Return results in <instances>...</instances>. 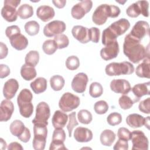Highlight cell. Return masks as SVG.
<instances>
[{
    "mask_svg": "<svg viewBox=\"0 0 150 150\" xmlns=\"http://www.w3.org/2000/svg\"><path fill=\"white\" fill-rule=\"evenodd\" d=\"M123 52L129 61L135 64L149 56V52L141 43V41L135 39L129 33L124 38Z\"/></svg>",
    "mask_w": 150,
    "mask_h": 150,
    "instance_id": "6da1fadb",
    "label": "cell"
},
{
    "mask_svg": "<svg viewBox=\"0 0 150 150\" xmlns=\"http://www.w3.org/2000/svg\"><path fill=\"white\" fill-rule=\"evenodd\" d=\"M121 11L118 6L114 5L101 4L97 6L92 15V21L97 25L104 24L108 18H117Z\"/></svg>",
    "mask_w": 150,
    "mask_h": 150,
    "instance_id": "7a4b0ae2",
    "label": "cell"
},
{
    "mask_svg": "<svg viewBox=\"0 0 150 150\" xmlns=\"http://www.w3.org/2000/svg\"><path fill=\"white\" fill-rule=\"evenodd\" d=\"M33 95L27 88L22 89L17 97V103L20 114L25 118H29L33 111V105L32 103Z\"/></svg>",
    "mask_w": 150,
    "mask_h": 150,
    "instance_id": "3957f363",
    "label": "cell"
},
{
    "mask_svg": "<svg viewBox=\"0 0 150 150\" xmlns=\"http://www.w3.org/2000/svg\"><path fill=\"white\" fill-rule=\"evenodd\" d=\"M134 65L129 62L120 63L112 62L107 64L105 68V71L108 76H116L132 74L134 71Z\"/></svg>",
    "mask_w": 150,
    "mask_h": 150,
    "instance_id": "277c9868",
    "label": "cell"
},
{
    "mask_svg": "<svg viewBox=\"0 0 150 150\" xmlns=\"http://www.w3.org/2000/svg\"><path fill=\"white\" fill-rule=\"evenodd\" d=\"M33 139L32 146L35 150H43L46 143L47 135V125L35 124L33 126Z\"/></svg>",
    "mask_w": 150,
    "mask_h": 150,
    "instance_id": "5b68a950",
    "label": "cell"
},
{
    "mask_svg": "<svg viewBox=\"0 0 150 150\" xmlns=\"http://www.w3.org/2000/svg\"><path fill=\"white\" fill-rule=\"evenodd\" d=\"M80 104V98L71 93H64L59 101V107L64 112H69L77 108Z\"/></svg>",
    "mask_w": 150,
    "mask_h": 150,
    "instance_id": "8992f818",
    "label": "cell"
},
{
    "mask_svg": "<svg viewBox=\"0 0 150 150\" xmlns=\"http://www.w3.org/2000/svg\"><path fill=\"white\" fill-rule=\"evenodd\" d=\"M21 3L20 0H5L4 6L1 9V16L9 22L15 21L18 18V12L16 8Z\"/></svg>",
    "mask_w": 150,
    "mask_h": 150,
    "instance_id": "52a82bcc",
    "label": "cell"
},
{
    "mask_svg": "<svg viewBox=\"0 0 150 150\" xmlns=\"http://www.w3.org/2000/svg\"><path fill=\"white\" fill-rule=\"evenodd\" d=\"M149 2L147 1H138L131 4L126 9L127 15L131 18H137L140 14L145 17L149 16Z\"/></svg>",
    "mask_w": 150,
    "mask_h": 150,
    "instance_id": "ba28073f",
    "label": "cell"
},
{
    "mask_svg": "<svg viewBox=\"0 0 150 150\" xmlns=\"http://www.w3.org/2000/svg\"><path fill=\"white\" fill-rule=\"evenodd\" d=\"M50 116V110L49 105L44 101L40 102L36 108V115L32 120V123L48 125L47 120Z\"/></svg>",
    "mask_w": 150,
    "mask_h": 150,
    "instance_id": "9c48e42d",
    "label": "cell"
},
{
    "mask_svg": "<svg viewBox=\"0 0 150 150\" xmlns=\"http://www.w3.org/2000/svg\"><path fill=\"white\" fill-rule=\"evenodd\" d=\"M132 150H148L149 141L144 132L134 130L131 132Z\"/></svg>",
    "mask_w": 150,
    "mask_h": 150,
    "instance_id": "30bf717a",
    "label": "cell"
},
{
    "mask_svg": "<svg viewBox=\"0 0 150 150\" xmlns=\"http://www.w3.org/2000/svg\"><path fill=\"white\" fill-rule=\"evenodd\" d=\"M93 7L91 0H83L75 4L71 9V15L76 19H82L86 13L89 12Z\"/></svg>",
    "mask_w": 150,
    "mask_h": 150,
    "instance_id": "8fae6325",
    "label": "cell"
},
{
    "mask_svg": "<svg viewBox=\"0 0 150 150\" xmlns=\"http://www.w3.org/2000/svg\"><path fill=\"white\" fill-rule=\"evenodd\" d=\"M66 29V23L62 21L54 20L47 23L43 28V34L45 36L50 38L62 34Z\"/></svg>",
    "mask_w": 150,
    "mask_h": 150,
    "instance_id": "7c38bea8",
    "label": "cell"
},
{
    "mask_svg": "<svg viewBox=\"0 0 150 150\" xmlns=\"http://www.w3.org/2000/svg\"><path fill=\"white\" fill-rule=\"evenodd\" d=\"M149 23L144 21H139L133 26L129 34L135 39L141 41L145 36L149 35Z\"/></svg>",
    "mask_w": 150,
    "mask_h": 150,
    "instance_id": "4fadbf2b",
    "label": "cell"
},
{
    "mask_svg": "<svg viewBox=\"0 0 150 150\" xmlns=\"http://www.w3.org/2000/svg\"><path fill=\"white\" fill-rule=\"evenodd\" d=\"M88 81L87 75L84 73H79L72 80L71 86L73 90L77 93H83L86 89Z\"/></svg>",
    "mask_w": 150,
    "mask_h": 150,
    "instance_id": "5bb4252c",
    "label": "cell"
},
{
    "mask_svg": "<svg viewBox=\"0 0 150 150\" xmlns=\"http://www.w3.org/2000/svg\"><path fill=\"white\" fill-rule=\"evenodd\" d=\"M111 90L115 93L127 94L131 90V87L129 82L125 79H113L110 83Z\"/></svg>",
    "mask_w": 150,
    "mask_h": 150,
    "instance_id": "9a60e30c",
    "label": "cell"
},
{
    "mask_svg": "<svg viewBox=\"0 0 150 150\" xmlns=\"http://www.w3.org/2000/svg\"><path fill=\"white\" fill-rule=\"evenodd\" d=\"M119 52V45L116 40L112 44L102 48L100 50V56L104 60H110L117 57Z\"/></svg>",
    "mask_w": 150,
    "mask_h": 150,
    "instance_id": "2e32d148",
    "label": "cell"
},
{
    "mask_svg": "<svg viewBox=\"0 0 150 150\" xmlns=\"http://www.w3.org/2000/svg\"><path fill=\"white\" fill-rule=\"evenodd\" d=\"M14 111V105L10 100H4L0 106V121H7L11 119Z\"/></svg>",
    "mask_w": 150,
    "mask_h": 150,
    "instance_id": "e0dca14e",
    "label": "cell"
},
{
    "mask_svg": "<svg viewBox=\"0 0 150 150\" xmlns=\"http://www.w3.org/2000/svg\"><path fill=\"white\" fill-rule=\"evenodd\" d=\"M19 83L15 79L8 80L4 84L3 87V95L8 100H11L15 96L19 89Z\"/></svg>",
    "mask_w": 150,
    "mask_h": 150,
    "instance_id": "ac0fdd59",
    "label": "cell"
},
{
    "mask_svg": "<svg viewBox=\"0 0 150 150\" xmlns=\"http://www.w3.org/2000/svg\"><path fill=\"white\" fill-rule=\"evenodd\" d=\"M130 27V23L125 18H121L111 23L108 28L117 36L123 35L128 30Z\"/></svg>",
    "mask_w": 150,
    "mask_h": 150,
    "instance_id": "d6986e66",
    "label": "cell"
},
{
    "mask_svg": "<svg viewBox=\"0 0 150 150\" xmlns=\"http://www.w3.org/2000/svg\"><path fill=\"white\" fill-rule=\"evenodd\" d=\"M73 37L81 43H87L90 40L88 38V29L81 25L74 26L71 29Z\"/></svg>",
    "mask_w": 150,
    "mask_h": 150,
    "instance_id": "ffe728a7",
    "label": "cell"
},
{
    "mask_svg": "<svg viewBox=\"0 0 150 150\" xmlns=\"http://www.w3.org/2000/svg\"><path fill=\"white\" fill-rule=\"evenodd\" d=\"M93 137L92 131L87 128L79 127L75 129L74 138L77 142H87L90 141Z\"/></svg>",
    "mask_w": 150,
    "mask_h": 150,
    "instance_id": "44dd1931",
    "label": "cell"
},
{
    "mask_svg": "<svg viewBox=\"0 0 150 150\" xmlns=\"http://www.w3.org/2000/svg\"><path fill=\"white\" fill-rule=\"evenodd\" d=\"M37 16L43 22L51 20L55 15L54 9L49 5H40L36 9Z\"/></svg>",
    "mask_w": 150,
    "mask_h": 150,
    "instance_id": "7402d4cb",
    "label": "cell"
},
{
    "mask_svg": "<svg viewBox=\"0 0 150 150\" xmlns=\"http://www.w3.org/2000/svg\"><path fill=\"white\" fill-rule=\"evenodd\" d=\"M11 46L17 50L26 49L28 45V40L22 34H16L9 38Z\"/></svg>",
    "mask_w": 150,
    "mask_h": 150,
    "instance_id": "603a6c76",
    "label": "cell"
},
{
    "mask_svg": "<svg viewBox=\"0 0 150 150\" xmlns=\"http://www.w3.org/2000/svg\"><path fill=\"white\" fill-rule=\"evenodd\" d=\"M68 115L60 110H56L53 115L52 122L54 128H63L65 127L67 120Z\"/></svg>",
    "mask_w": 150,
    "mask_h": 150,
    "instance_id": "cb8c5ba5",
    "label": "cell"
},
{
    "mask_svg": "<svg viewBox=\"0 0 150 150\" xmlns=\"http://www.w3.org/2000/svg\"><path fill=\"white\" fill-rule=\"evenodd\" d=\"M149 86L150 83L149 81L144 83L137 84L134 86V87L131 88V91L133 93L134 97L139 100L140 98L144 96L149 95Z\"/></svg>",
    "mask_w": 150,
    "mask_h": 150,
    "instance_id": "d4e9b609",
    "label": "cell"
},
{
    "mask_svg": "<svg viewBox=\"0 0 150 150\" xmlns=\"http://www.w3.org/2000/svg\"><path fill=\"white\" fill-rule=\"evenodd\" d=\"M149 57L148 56L143 59L142 62L137 67L135 70L136 75L141 78L149 79Z\"/></svg>",
    "mask_w": 150,
    "mask_h": 150,
    "instance_id": "484cf974",
    "label": "cell"
},
{
    "mask_svg": "<svg viewBox=\"0 0 150 150\" xmlns=\"http://www.w3.org/2000/svg\"><path fill=\"white\" fill-rule=\"evenodd\" d=\"M145 118L140 114L134 113L129 114L126 118V122L128 126L132 128L142 127L144 125Z\"/></svg>",
    "mask_w": 150,
    "mask_h": 150,
    "instance_id": "4316f807",
    "label": "cell"
},
{
    "mask_svg": "<svg viewBox=\"0 0 150 150\" xmlns=\"http://www.w3.org/2000/svg\"><path fill=\"white\" fill-rule=\"evenodd\" d=\"M47 80L42 77L36 78L30 83V86L33 91L37 94L43 93L47 89Z\"/></svg>",
    "mask_w": 150,
    "mask_h": 150,
    "instance_id": "83f0119b",
    "label": "cell"
},
{
    "mask_svg": "<svg viewBox=\"0 0 150 150\" xmlns=\"http://www.w3.org/2000/svg\"><path fill=\"white\" fill-rule=\"evenodd\" d=\"M116 138L115 134L111 129H104L100 134V140L102 145L110 146L114 142Z\"/></svg>",
    "mask_w": 150,
    "mask_h": 150,
    "instance_id": "f1b7e54d",
    "label": "cell"
},
{
    "mask_svg": "<svg viewBox=\"0 0 150 150\" xmlns=\"http://www.w3.org/2000/svg\"><path fill=\"white\" fill-rule=\"evenodd\" d=\"M21 75L22 77L26 81H30L33 79L37 74L36 70L34 67L23 64L21 68Z\"/></svg>",
    "mask_w": 150,
    "mask_h": 150,
    "instance_id": "f546056e",
    "label": "cell"
},
{
    "mask_svg": "<svg viewBox=\"0 0 150 150\" xmlns=\"http://www.w3.org/2000/svg\"><path fill=\"white\" fill-rule=\"evenodd\" d=\"M25 128L26 127L23 122L19 120H15L12 121L9 126L11 133L16 137L21 135L25 130Z\"/></svg>",
    "mask_w": 150,
    "mask_h": 150,
    "instance_id": "4dcf8cb0",
    "label": "cell"
},
{
    "mask_svg": "<svg viewBox=\"0 0 150 150\" xmlns=\"http://www.w3.org/2000/svg\"><path fill=\"white\" fill-rule=\"evenodd\" d=\"M18 16L22 19H26L33 15V7L27 4L21 5L17 11Z\"/></svg>",
    "mask_w": 150,
    "mask_h": 150,
    "instance_id": "1f68e13d",
    "label": "cell"
},
{
    "mask_svg": "<svg viewBox=\"0 0 150 150\" xmlns=\"http://www.w3.org/2000/svg\"><path fill=\"white\" fill-rule=\"evenodd\" d=\"M118 37L108 27L102 33V43L105 46L110 45L117 40Z\"/></svg>",
    "mask_w": 150,
    "mask_h": 150,
    "instance_id": "d6a6232c",
    "label": "cell"
},
{
    "mask_svg": "<svg viewBox=\"0 0 150 150\" xmlns=\"http://www.w3.org/2000/svg\"><path fill=\"white\" fill-rule=\"evenodd\" d=\"M65 84L64 78L60 75H54L50 79V87L54 91L61 90Z\"/></svg>",
    "mask_w": 150,
    "mask_h": 150,
    "instance_id": "836d02e7",
    "label": "cell"
},
{
    "mask_svg": "<svg viewBox=\"0 0 150 150\" xmlns=\"http://www.w3.org/2000/svg\"><path fill=\"white\" fill-rule=\"evenodd\" d=\"M139 100L137 99V98H131V97H129L128 96L125 95V94H123L122 96H121L119 100H118V103L119 105L120 106V107L123 109V110H128L131 108L133 104L136 103L138 102Z\"/></svg>",
    "mask_w": 150,
    "mask_h": 150,
    "instance_id": "e575fe53",
    "label": "cell"
},
{
    "mask_svg": "<svg viewBox=\"0 0 150 150\" xmlns=\"http://www.w3.org/2000/svg\"><path fill=\"white\" fill-rule=\"evenodd\" d=\"M39 61V53L36 50H30L26 55L25 58V64L30 66L35 67Z\"/></svg>",
    "mask_w": 150,
    "mask_h": 150,
    "instance_id": "d590c367",
    "label": "cell"
},
{
    "mask_svg": "<svg viewBox=\"0 0 150 150\" xmlns=\"http://www.w3.org/2000/svg\"><path fill=\"white\" fill-rule=\"evenodd\" d=\"M24 28L25 32L29 35L35 36L39 33L40 25L36 21H30L25 24Z\"/></svg>",
    "mask_w": 150,
    "mask_h": 150,
    "instance_id": "8d00e7d4",
    "label": "cell"
},
{
    "mask_svg": "<svg viewBox=\"0 0 150 150\" xmlns=\"http://www.w3.org/2000/svg\"><path fill=\"white\" fill-rule=\"evenodd\" d=\"M57 49V45L54 40H46L42 45V49L44 53L48 55L54 54Z\"/></svg>",
    "mask_w": 150,
    "mask_h": 150,
    "instance_id": "74e56055",
    "label": "cell"
},
{
    "mask_svg": "<svg viewBox=\"0 0 150 150\" xmlns=\"http://www.w3.org/2000/svg\"><path fill=\"white\" fill-rule=\"evenodd\" d=\"M77 118L79 122L83 124H90L93 120L91 113L87 110H80L77 113Z\"/></svg>",
    "mask_w": 150,
    "mask_h": 150,
    "instance_id": "f35d334b",
    "label": "cell"
},
{
    "mask_svg": "<svg viewBox=\"0 0 150 150\" xmlns=\"http://www.w3.org/2000/svg\"><path fill=\"white\" fill-rule=\"evenodd\" d=\"M103 93V88L101 84L98 82H93L89 87V94L93 98L100 97Z\"/></svg>",
    "mask_w": 150,
    "mask_h": 150,
    "instance_id": "ab89813d",
    "label": "cell"
},
{
    "mask_svg": "<svg viewBox=\"0 0 150 150\" xmlns=\"http://www.w3.org/2000/svg\"><path fill=\"white\" fill-rule=\"evenodd\" d=\"M66 140V133L63 128H55L52 135V142L54 143H64Z\"/></svg>",
    "mask_w": 150,
    "mask_h": 150,
    "instance_id": "60d3db41",
    "label": "cell"
},
{
    "mask_svg": "<svg viewBox=\"0 0 150 150\" xmlns=\"http://www.w3.org/2000/svg\"><path fill=\"white\" fill-rule=\"evenodd\" d=\"M54 40L56 43L58 49H62L67 47L69 45L68 37L64 34H59L54 36Z\"/></svg>",
    "mask_w": 150,
    "mask_h": 150,
    "instance_id": "b9f144b4",
    "label": "cell"
},
{
    "mask_svg": "<svg viewBox=\"0 0 150 150\" xmlns=\"http://www.w3.org/2000/svg\"><path fill=\"white\" fill-rule=\"evenodd\" d=\"M66 67L70 70H74L79 68L80 66L79 59L76 56H69L65 62Z\"/></svg>",
    "mask_w": 150,
    "mask_h": 150,
    "instance_id": "7bdbcfd3",
    "label": "cell"
},
{
    "mask_svg": "<svg viewBox=\"0 0 150 150\" xmlns=\"http://www.w3.org/2000/svg\"><path fill=\"white\" fill-rule=\"evenodd\" d=\"M108 103L104 100H100L97 101L94 105V111L97 114H104L107 112L108 110Z\"/></svg>",
    "mask_w": 150,
    "mask_h": 150,
    "instance_id": "ee69618b",
    "label": "cell"
},
{
    "mask_svg": "<svg viewBox=\"0 0 150 150\" xmlns=\"http://www.w3.org/2000/svg\"><path fill=\"white\" fill-rule=\"evenodd\" d=\"M107 121L110 125H117L122 122V116L118 112H112L107 117Z\"/></svg>",
    "mask_w": 150,
    "mask_h": 150,
    "instance_id": "f6af8a7d",
    "label": "cell"
},
{
    "mask_svg": "<svg viewBox=\"0 0 150 150\" xmlns=\"http://www.w3.org/2000/svg\"><path fill=\"white\" fill-rule=\"evenodd\" d=\"M76 112H72L70 114H69L68 117H69V123L67 125V129L68 130L69 132V137H71V133L73 131V128L79 125V123L76 120Z\"/></svg>",
    "mask_w": 150,
    "mask_h": 150,
    "instance_id": "bcb514c9",
    "label": "cell"
},
{
    "mask_svg": "<svg viewBox=\"0 0 150 150\" xmlns=\"http://www.w3.org/2000/svg\"><path fill=\"white\" fill-rule=\"evenodd\" d=\"M100 36V29L96 27H92L88 29V38L90 41L97 43L99 42Z\"/></svg>",
    "mask_w": 150,
    "mask_h": 150,
    "instance_id": "7dc6e473",
    "label": "cell"
},
{
    "mask_svg": "<svg viewBox=\"0 0 150 150\" xmlns=\"http://www.w3.org/2000/svg\"><path fill=\"white\" fill-rule=\"evenodd\" d=\"M117 136L119 139L129 141L131 138V132L130 131L125 127H121L118 129Z\"/></svg>",
    "mask_w": 150,
    "mask_h": 150,
    "instance_id": "c3c4849f",
    "label": "cell"
},
{
    "mask_svg": "<svg viewBox=\"0 0 150 150\" xmlns=\"http://www.w3.org/2000/svg\"><path fill=\"white\" fill-rule=\"evenodd\" d=\"M150 98L148 97L144 100H142L139 105H138V108L139 110L145 114H149L150 113Z\"/></svg>",
    "mask_w": 150,
    "mask_h": 150,
    "instance_id": "681fc988",
    "label": "cell"
},
{
    "mask_svg": "<svg viewBox=\"0 0 150 150\" xmlns=\"http://www.w3.org/2000/svg\"><path fill=\"white\" fill-rule=\"evenodd\" d=\"M18 33H21V29L17 25L8 26L5 29V35L8 38Z\"/></svg>",
    "mask_w": 150,
    "mask_h": 150,
    "instance_id": "f907efd6",
    "label": "cell"
},
{
    "mask_svg": "<svg viewBox=\"0 0 150 150\" xmlns=\"http://www.w3.org/2000/svg\"><path fill=\"white\" fill-rule=\"evenodd\" d=\"M113 149L114 150H127L128 149V141L119 139L114 145Z\"/></svg>",
    "mask_w": 150,
    "mask_h": 150,
    "instance_id": "816d5d0a",
    "label": "cell"
},
{
    "mask_svg": "<svg viewBox=\"0 0 150 150\" xmlns=\"http://www.w3.org/2000/svg\"><path fill=\"white\" fill-rule=\"evenodd\" d=\"M9 67L4 64H0V77L1 79H4L8 76L10 74Z\"/></svg>",
    "mask_w": 150,
    "mask_h": 150,
    "instance_id": "f5cc1de1",
    "label": "cell"
},
{
    "mask_svg": "<svg viewBox=\"0 0 150 150\" xmlns=\"http://www.w3.org/2000/svg\"><path fill=\"white\" fill-rule=\"evenodd\" d=\"M30 137H31L30 132L29 129L28 128L26 127L25 130L24 131L23 133L21 135L18 137V138L21 141H22L23 142H25V143H26L29 141V139H30Z\"/></svg>",
    "mask_w": 150,
    "mask_h": 150,
    "instance_id": "db71d44e",
    "label": "cell"
},
{
    "mask_svg": "<svg viewBox=\"0 0 150 150\" xmlns=\"http://www.w3.org/2000/svg\"><path fill=\"white\" fill-rule=\"evenodd\" d=\"M8 53V49L6 45L3 42L0 43V59H3L5 58Z\"/></svg>",
    "mask_w": 150,
    "mask_h": 150,
    "instance_id": "11a10c76",
    "label": "cell"
},
{
    "mask_svg": "<svg viewBox=\"0 0 150 150\" xmlns=\"http://www.w3.org/2000/svg\"><path fill=\"white\" fill-rule=\"evenodd\" d=\"M49 149L54 150V149H67L64 146V143H54V142H51Z\"/></svg>",
    "mask_w": 150,
    "mask_h": 150,
    "instance_id": "9f6ffc18",
    "label": "cell"
},
{
    "mask_svg": "<svg viewBox=\"0 0 150 150\" xmlns=\"http://www.w3.org/2000/svg\"><path fill=\"white\" fill-rule=\"evenodd\" d=\"M7 149L8 150H23V148L22 146V145L17 142H12L11 143H10L7 147Z\"/></svg>",
    "mask_w": 150,
    "mask_h": 150,
    "instance_id": "6f0895ef",
    "label": "cell"
},
{
    "mask_svg": "<svg viewBox=\"0 0 150 150\" xmlns=\"http://www.w3.org/2000/svg\"><path fill=\"white\" fill-rule=\"evenodd\" d=\"M52 3L54 4V5L57 7V8H63L64 7L66 4V1L65 0H56V1H52Z\"/></svg>",
    "mask_w": 150,
    "mask_h": 150,
    "instance_id": "680465c9",
    "label": "cell"
},
{
    "mask_svg": "<svg viewBox=\"0 0 150 150\" xmlns=\"http://www.w3.org/2000/svg\"><path fill=\"white\" fill-rule=\"evenodd\" d=\"M0 143H1V149L2 150L5 149L6 148V142H5V141H4V139L3 138H0Z\"/></svg>",
    "mask_w": 150,
    "mask_h": 150,
    "instance_id": "91938a15",
    "label": "cell"
}]
</instances>
